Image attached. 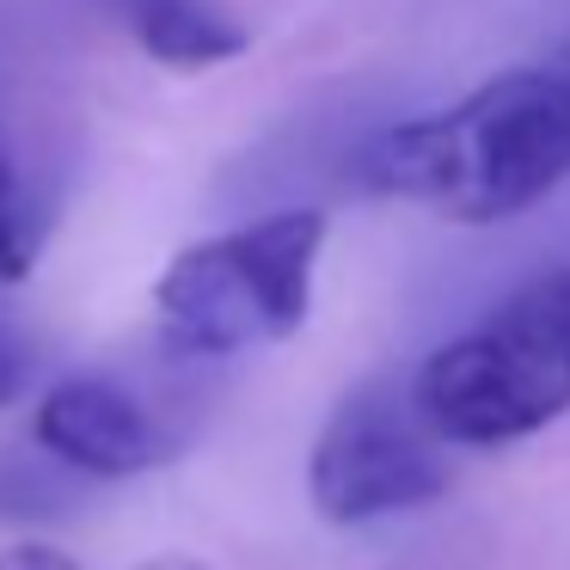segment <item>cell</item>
I'll return each instance as SVG.
<instances>
[{"instance_id": "6da1fadb", "label": "cell", "mask_w": 570, "mask_h": 570, "mask_svg": "<svg viewBox=\"0 0 570 570\" xmlns=\"http://www.w3.org/2000/svg\"><path fill=\"white\" fill-rule=\"evenodd\" d=\"M570 178V75L509 68L460 105L393 124L362 141L356 185L374 197L430 203L435 215L491 227L533 209Z\"/></svg>"}, {"instance_id": "7a4b0ae2", "label": "cell", "mask_w": 570, "mask_h": 570, "mask_svg": "<svg viewBox=\"0 0 570 570\" xmlns=\"http://www.w3.org/2000/svg\"><path fill=\"white\" fill-rule=\"evenodd\" d=\"M435 442L503 448L570 411V271L521 283L491 320L442 344L411 381Z\"/></svg>"}, {"instance_id": "3957f363", "label": "cell", "mask_w": 570, "mask_h": 570, "mask_svg": "<svg viewBox=\"0 0 570 570\" xmlns=\"http://www.w3.org/2000/svg\"><path fill=\"white\" fill-rule=\"evenodd\" d=\"M320 246V209H283L222 239L185 246L154 283L166 337L178 350H197V356H234L252 344L295 337L313 307Z\"/></svg>"}, {"instance_id": "277c9868", "label": "cell", "mask_w": 570, "mask_h": 570, "mask_svg": "<svg viewBox=\"0 0 570 570\" xmlns=\"http://www.w3.org/2000/svg\"><path fill=\"white\" fill-rule=\"evenodd\" d=\"M448 479L454 472H448L442 442L417 423V411L393 405L381 393L337 405V417L325 423V435L313 442V460H307L313 509L337 528L435 503L448 491Z\"/></svg>"}, {"instance_id": "5b68a950", "label": "cell", "mask_w": 570, "mask_h": 570, "mask_svg": "<svg viewBox=\"0 0 570 570\" xmlns=\"http://www.w3.org/2000/svg\"><path fill=\"white\" fill-rule=\"evenodd\" d=\"M38 442L50 448L62 466L92 472V479H129L160 460V435H154L148 411L111 381H62L43 393L38 405Z\"/></svg>"}, {"instance_id": "8992f818", "label": "cell", "mask_w": 570, "mask_h": 570, "mask_svg": "<svg viewBox=\"0 0 570 570\" xmlns=\"http://www.w3.org/2000/svg\"><path fill=\"white\" fill-rule=\"evenodd\" d=\"M136 31L141 56L160 68H178V75H197V68H222L234 56L252 50V38L234 26V19L209 13L203 0H117Z\"/></svg>"}, {"instance_id": "52a82bcc", "label": "cell", "mask_w": 570, "mask_h": 570, "mask_svg": "<svg viewBox=\"0 0 570 570\" xmlns=\"http://www.w3.org/2000/svg\"><path fill=\"white\" fill-rule=\"evenodd\" d=\"M31 368H38V356H31V337L19 332V320H13V313H0V405H13V399H26Z\"/></svg>"}, {"instance_id": "ba28073f", "label": "cell", "mask_w": 570, "mask_h": 570, "mask_svg": "<svg viewBox=\"0 0 570 570\" xmlns=\"http://www.w3.org/2000/svg\"><path fill=\"white\" fill-rule=\"evenodd\" d=\"M31 276V246L7 215H0V283H26Z\"/></svg>"}, {"instance_id": "9c48e42d", "label": "cell", "mask_w": 570, "mask_h": 570, "mask_svg": "<svg viewBox=\"0 0 570 570\" xmlns=\"http://www.w3.org/2000/svg\"><path fill=\"white\" fill-rule=\"evenodd\" d=\"M0 570H80V564L68 552H56V546H7Z\"/></svg>"}, {"instance_id": "30bf717a", "label": "cell", "mask_w": 570, "mask_h": 570, "mask_svg": "<svg viewBox=\"0 0 570 570\" xmlns=\"http://www.w3.org/2000/svg\"><path fill=\"white\" fill-rule=\"evenodd\" d=\"M7 197H13V160L0 154V209H7Z\"/></svg>"}, {"instance_id": "8fae6325", "label": "cell", "mask_w": 570, "mask_h": 570, "mask_svg": "<svg viewBox=\"0 0 570 570\" xmlns=\"http://www.w3.org/2000/svg\"><path fill=\"white\" fill-rule=\"evenodd\" d=\"M141 570H203L197 558H160V564H141Z\"/></svg>"}, {"instance_id": "7c38bea8", "label": "cell", "mask_w": 570, "mask_h": 570, "mask_svg": "<svg viewBox=\"0 0 570 570\" xmlns=\"http://www.w3.org/2000/svg\"><path fill=\"white\" fill-rule=\"evenodd\" d=\"M552 68H564V75H570V38H564V43H558V56H552Z\"/></svg>"}]
</instances>
